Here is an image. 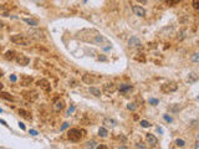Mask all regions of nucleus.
I'll return each mask as SVG.
<instances>
[{
	"label": "nucleus",
	"mask_w": 199,
	"mask_h": 149,
	"mask_svg": "<svg viewBox=\"0 0 199 149\" xmlns=\"http://www.w3.org/2000/svg\"><path fill=\"white\" fill-rule=\"evenodd\" d=\"M16 55H18V54H16L15 51L10 50V51H6V52H5L4 57H5V60H7V61H13V60H15Z\"/></svg>",
	"instance_id": "nucleus-19"
},
{
	"label": "nucleus",
	"mask_w": 199,
	"mask_h": 149,
	"mask_svg": "<svg viewBox=\"0 0 199 149\" xmlns=\"http://www.w3.org/2000/svg\"><path fill=\"white\" fill-rule=\"evenodd\" d=\"M117 90H118L122 94H127V93H129L132 90H133V87L131 85H128V83H121V85H118Z\"/></svg>",
	"instance_id": "nucleus-11"
},
{
	"label": "nucleus",
	"mask_w": 199,
	"mask_h": 149,
	"mask_svg": "<svg viewBox=\"0 0 199 149\" xmlns=\"http://www.w3.org/2000/svg\"><path fill=\"white\" fill-rule=\"evenodd\" d=\"M87 147H90V148H96V147H97V143L95 142V141H91V142L87 143Z\"/></svg>",
	"instance_id": "nucleus-29"
},
{
	"label": "nucleus",
	"mask_w": 199,
	"mask_h": 149,
	"mask_svg": "<svg viewBox=\"0 0 199 149\" xmlns=\"http://www.w3.org/2000/svg\"><path fill=\"white\" fill-rule=\"evenodd\" d=\"M36 85L39 86L41 90H44L45 92H50V91H51V85H50V82L46 80V78H41V80H39V81L36 82Z\"/></svg>",
	"instance_id": "nucleus-9"
},
{
	"label": "nucleus",
	"mask_w": 199,
	"mask_h": 149,
	"mask_svg": "<svg viewBox=\"0 0 199 149\" xmlns=\"http://www.w3.org/2000/svg\"><path fill=\"white\" fill-rule=\"evenodd\" d=\"M158 132H159V133H163V129H162V128H159V127H158Z\"/></svg>",
	"instance_id": "nucleus-44"
},
{
	"label": "nucleus",
	"mask_w": 199,
	"mask_h": 149,
	"mask_svg": "<svg viewBox=\"0 0 199 149\" xmlns=\"http://www.w3.org/2000/svg\"><path fill=\"white\" fill-rule=\"evenodd\" d=\"M30 134L31 135H37V132H36L35 129H30Z\"/></svg>",
	"instance_id": "nucleus-38"
},
{
	"label": "nucleus",
	"mask_w": 199,
	"mask_h": 149,
	"mask_svg": "<svg viewBox=\"0 0 199 149\" xmlns=\"http://www.w3.org/2000/svg\"><path fill=\"white\" fill-rule=\"evenodd\" d=\"M0 98H4V99H6V101H14L15 99L11 94H9L7 92H1V91H0Z\"/></svg>",
	"instance_id": "nucleus-20"
},
{
	"label": "nucleus",
	"mask_w": 199,
	"mask_h": 149,
	"mask_svg": "<svg viewBox=\"0 0 199 149\" xmlns=\"http://www.w3.org/2000/svg\"><path fill=\"white\" fill-rule=\"evenodd\" d=\"M52 108H54L55 112H61L65 108V101L62 98H60V97L55 98L54 99V103H52Z\"/></svg>",
	"instance_id": "nucleus-7"
},
{
	"label": "nucleus",
	"mask_w": 199,
	"mask_h": 149,
	"mask_svg": "<svg viewBox=\"0 0 199 149\" xmlns=\"http://www.w3.org/2000/svg\"><path fill=\"white\" fill-rule=\"evenodd\" d=\"M135 147H136V148H141V149H146V148H147V147H146L143 143H137Z\"/></svg>",
	"instance_id": "nucleus-32"
},
{
	"label": "nucleus",
	"mask_w": 199,
	"mask_h": 149,
	"mask_svg": "<svg viewBox=\"0 0 199 149\" xmlns=\"http://www.w3.org/2000/svg\"><path fill=\"white\" fill-rule=\"evenodd\" d=\"M22 21L26 22L28 25L32 26V28H37V25H39V21H37V20H35V19H30V17H24Z\"/></svg>",
	"instance_id": "nucleus-18"
},
{
	"label": "nucleus",
	"mask_w": 199,
	"mask_h": 149,
	"mask_svg": "<svg viewBox=\"0 0 199 149\" xmlns=\"http://www.w3.org/2000/svg\"><path fill=\"white\" fill-rule=\"evenodd\" d=\"M133 13L137 16H141V17L146 16V10L142 6H139V5H133Z\"/></svg>",
	"instance_id": "nucleus-15"
},
{
	"label": "nucleus",
	"mask_w": 199,
	"mask_h": 149,
	"mask_svg": "<svg viewBox=\"0 0 199 149\" xmlns=\"http://www.w3.org/2000/svg\"><path fill=\"white\" fill-rule=\"evenodd\" d=\"M18 113L20 114L22 118H25L26 121H31V119H32L31 113H30V112H28V111H25V109H19V111H18Z\"/></svg>",
	"instance_id": "nucleus-17"
},
{
	"label": "nucleus",
	"mask_w": 199,
	"mask_h": 149,
	"mask_svg": "<svg viewBox=\"0 0 199 149\" xmlns=\"http://www.w3.org/2000/svg\"><path fill=\"white\" fill-rule=\"evenodd\" d=\"M100 80H101V76H96V75H91V73H85L82 76V81L86 85H95Z\"/></svg>",
	"instance_id": "nucleus-4"
},
{
	"label": "nucleus",
	"mask_w": 199,
	"mask_h": 149,
	"mask_svg": "<svg viewBox=\"0 0 199 149\" xmlns=\"http://www.w3.org/2000/svg\"><path fill=\"white\" fill-rule=\"evenodd\" d=\"M163 117H164V121H165V122H168V123H171V122L173 121V119H172V118L169 117V116H168V114H164Z\"/></svg>",
	"instance_id": "nucleus-33"
},
{
	"label": "nucleus",
	"mask_w": 199,
	"mask_h": 149,
	"mask_svg": "<svg viewBox=\"0 0 199 149\" xmlns=\"http://www.w3.org/2000/svg\"><path fill=\"white\" fill-rule=\"evenodd\" d=\"M100 61H107V57L106 56H98Z\"/></svg>",
	"instance_id": "nucleus-39"
},
{
	"label": "nucleus",
	"mask_w": 199,
	"mask_h": 149,
	"mask_svg": "<svg viewBox=\"0 0 199 149\" xmlns=\"http://www.w3.org/2000/svg\"><path fill=\"white\" fill-rule=\"evenodd\" d=\"M193 7H194L195 10H198L199 9V0H193Z\"/></svg>",
	"instance_id": "nucleus-31"
},
{
	"label": "nucleus",
	"mask_w": 199,
	"mask_h": 149,
	"mask_svg": "<svg viewBox=\"0 0 199 149\" xmlns=\"http://www.w3.org/2000/svg\"><path fill=\"white\" fill-rule=\"evenodd\" d=\"M10 41L16 43V45L29 46V45L31 43V39L28 37V36H25V35H21V34H16V35H13L11 37H10Z\"/></svg>",
	"instance_id": "nucleus-3"
},
{
	"label": "nucleus",
	"mask_w": 199,
	"mask_h": 149,
	"mask_svg": "<svg viewBox=\"0 0 199 149\" xmlns=\"http://www.w3.org/2000/svg\"><path fill=\"white\" fill-rule=\"evenodd\" d=\"M34 1H36L37 4H43L44 3V0H34Z\"/></svg>",
	"instance_id": "nucleus-42"
},
{
	"label": "nucleus",
	"mask_w": 199,
	"mask_h": 149,
	"mask_svg": "<svg viewBox=\"0 0 199 149\" xmlns=\"http://www.w3.org/2000/svg\"><path fill=\"white\" fill-rule=\"evenodd\" d=\"M4 28H5V24L3 21H0V29H4Z\"/></svg>",
	"instance_id": "nucleus-41"
},
{
	"label": "nucleus",
	"mask_w": 199,
	"mask_h": 149,
	"mask_svg": "<svg viewBox=\"0 0 199 149\" xmlns=\"http://www.w3.org/2000/svg\"><path fill=\"white\" fill-rule=\"evenodd\" d=\"M194 148H199V143H198V142L195 143V145H194Z\"/></svg>",
	"instance_id": "nucleus-45"
},
{
	"label": "nucleus",
	"mask_w": 199,
	"mask_h": 149,
	"mask_svg": "<svg viewBox=\"0 0 199 149\" xmlns=\"http://www.w3.org/2000/svg\"><path fill=\"white\" fill-rule=\"evenodd\" d=\"M179 1H180V0H165V3H167L169 6H174V5H177Z\"/></svg>",
	"instance_id": "nucleus-24"
},
{
	"label": "nucleus",
	"mask_w": 199,
	"mask_h": 149,
	"mask_svg": "<svg viewBox=\"0 0 199 149\" xmlns=\"http://www.w3.org/2000/svg\"><path fill=\"white\" fill-rule=\"evenodd\" d=\"M32 77H30V76H26V75H22L21 78H20V85L21 86H30L31 83H32Z\"/></svg>",
	"instance_id": "nucleus-14"
},
{
	"label": "nucleus",
	"mask_w": 199,
	"mask_h": 149,
	"mask_svg": "<svg viewBox=\"0 0 199 149\" xmlns=\"http://www.w3.org/2000/svg\"><path fill=\"white\" fill-rule=\"evenodd\" d=\"M3 87H4V85H3V83H1V82H0V91H1V90H3Z\"/></svg>",
	"instance_id": "nucleus-46"
},
{
	"label": "nucleus",
	"mask_w": 199,
	"mask_h": 149,
	"mask_svg": "<svg viewBox=\"0 0 199 149\" xmlns=\"http://www.w3.org/2000/svg\"><path fill=\"white\" fill-rule=\"evenodd\" d=\"M15 61L18 62V65H20V66H28L29 62H30V58L28 56H25V55H22V54H19V55H16V57H15Z\"/></svg>",
	"instance_id": "nucleus-10"
},
{
	"label": "nucleus",
	"mask_w": 199,
	"mask_h": 149,
	"mask_svg": "<svg viewBox=\"0 0 199 149\" xmlns=\"http://www.w3.org/2000/svg\"><path fill=\"white\" fill-rule=\"evenodd\" d=\"M0 123H1V124H4V126H5V127H7V124H6V122L4 121V119H0Z\"/></svg>",
	"instance_id": "nucleus-40"
},
{
	"label": "nucleus",
	"mask_w": 199,
	"mask_h": 149,
	"mask_svg": "<svg viewBox=\"0 0 199 149\" xmlns=\"http://www.w3.org/2000/svg\"><path fill=\"white\" fill-rule=\"evenodd\" d=\"M178 90V85L176 82H167V83H163L161 86V91L163 93H172L176 92Z\"/></svg>",
	"instance_id": "nucleus-5"
},
{
	"label": "nucleus",
	"mask_w": 199,
	"mask_h": 149,
	"mask_svg": "<svg viewBox=\"0 0 199 149\" xmlns=\"http://www.w3.org/2000/svg\"><path fill=\"white\" fill-rule=\"evenodd\" d=\"M29 35H31V37H34L36 40H45L46 36H45V32L43 30H39V29H31L29 30Z\"/></svg>",
	"instance_id": "nucleus-6"
},
{
	"label": "nucleus",
	"mask_w": 199,
	"mask_h": 149,
	"mask_svg": "<svg viewBox=\"0 0 199 149\" xmlns=\"http://www.w3.org/2000/svg\"><path fill=\"white\" fill-rule=\"evenodd\" d=\"M107 134H108V132H107V129H106V128L101 127V128L98 129V135L101 137V138H106V137H107Z\"/></svg>",
	"instance_id": "nucleus-22"
},
{
	"label": "nucleus",
	"mask_w": 199,
	"mask_h": 149,
	"mask_svg": "<svg viewBox=\"0 0 199 149\" xmlns=\"http://www.w3.org/2000/svg\"><path fill=\"white\" fill-rule=\"evenodd\" d=\"M103 124L110 126V127H114V126L117 124V122L113 121V119H110V118H106V119H103Z\"/></svg>",
	"instance_id": "nucleus-21"
},
{
	"label": "nucleus",
	"mask_w": 199,
	"mask_h": 149,
	"mask_svg": "<svg viewBox=\"0 0 199 149\" xmlns=\"http://www.w3.org/2000/svg\"><path fill=\"white\" fill-rule=\"evenodd\" d=\"M22 97L26 99L28 102H35L37 99V97H39V94L35 91H24L22 92Z\"/></svg>",
	"instance_id": "nucleus-8"
},
{
	"label": "nucleus",
	"mask_w": 199,
	"mask_h": 149,
	"mask_svg": "<svg viewBox=\"0 0 199 149\" xmlns=\"http://www.w3.org/2000/svg\"><path fill=\"white\" fill-rule=\"evenodd\" d=\"M85 130L84 129H80V128H72L67 132V138L69 141H71L73 143H77L80 142L84 137H85Z\"/></svg>",
	"instance_id": "nucleus-2"
},
{
	"label": "nucleus",
	"mask_w": 199,
	"mask_h": 149,
	"mask_svg": "<svg viewBox=\"0 0 199 149\" xmlns=\"http://www.w3.org/2000/svg\"><path fill=\"white\" fill-rule=\"evenodd\" d=\"M146 141H147V143H148L151 147H157V144H158V139H157V137H154L153 134H147L146 135Z\"/></svg>",
	"instance_id": "nucleus-12"
},
{
	"label": "nucleus",
	"mask_w": 199,
	"mask_h": 149,
	"mask_svg": "<svg viewBox=\"0 0 199 149\" xmlns=\"http://www.w3.org/2000/svg\"><path fill=\"white\" fill-rule=\"evenodd\" d=\"M139 45H141V40L138 37H136V36H132L129 39V41H128V46L129 47H136V46H139Z\"/></svg>",
	"instance_id": "nucleus-16"
},
{
	"label": "nucleus",
	"mask_w": 199,
	"mask_h": 149,
	"mask_svg": "<svg viewBox=\"0 0 199 149\" xmlns=\"http://www.w3.org/2000/svg\"><path fill=\"white\" fill-rule=\"evenodd\" d=\"M148 102H149V104H152V106H157V104L159 103V101L157 98H149Z\"/></svg>",
	"instance_id": "nucleus-26"
},
{
	"label": "nucleus",
	"mask_w": 199,
	"mask_h": 149,
	"mask_svg": "<svg viewBox=\"0 0 199 149\" xmlns=\"http://www.w3.org/2000/svg\"><path fill=\"white\" fill-rule=\"evenodd\" d=\"M90 93H92L93 96H96V97H100V96H101V91H100L98 88H96V87H91V88H90Z\"/></svg>",
	"instance_id": "nucleus-23"
},
{
	"label": "nucleus",
	"mask_w": 199,
	"mask_h": 149,
	"mask_svg": "<svg viewBox=\"0 0 199 149\" xmlns=\"http://www.w3.org/2000/svg\"><path fill=\"white\" fill-rule=\"evenodd\" d=\"M188 80H189L190 82H195V81L198 80V76H197L195 73H190V75H189V77H188Z\"/></svg>",
	"instance_id": "nucleus-25"
},
{
	"label": "nucleus",
	"mask_w": 199,
	"mask_h": 149,
	"mask_svg": "<svg viewBox=\"0 0 199 149\" xmlns=\"http://www.w3.org/2000/svg\"><path fill=\"white\" fill-rule=\"evenodd\" d=\"M67 127H69V123H64V124H62V127L60 128V130H64V129H66Z\"/></svg>",
	"instance_id": "nucleus-37"
},
{
	"label": "nucleus",
	"mask_w": 199,
	"mask_h": 149,
	"mask_svg": "<svg viewBox=\"0 0 199 149\" xmlns=\"http://www.w3.org/2000/svg\"><path fill=\"white\" fill-rule=\"evenodd\" d=\"M16 80H18V77H16L15 75H11V76H10V81H11V82H16Z\"/></svg>",
	"instance_id": "nucleus-35"
},
{
	"label": "nucleus",
	"mask_w": 199,
	"mask_h": 149,
	"mask_svg": "<svg viewBox=\"0 0 199 149\" xmlns=\"http://www.w3.org/2000/svg\"><path fill=\"white\" fill-rule=\"evenodd\" d=\"M73 111H75V106H71L70 108H69V109H67V116H70V114H71Z\"/></svg>",
	"instance_id": "nucleus-34"
},
{
	"label": "nucleus",
	"mask_w": 199,
	"mask_h": 149,
	"mask_svg": "<svg viewBox=\"0 0 199 149\" xmlns=\"http://www.w3.org/2000/svg\"><path fill=\"white\" fill-rule=\"evenodd\" d=\"M116 90H117V86L114 85V83H105L103 85V91L106 93L112 94L113 92H116Z\"/></svg>",
	"instance_id": "nucleus-13"
},
{
	"label": "nucleus",
	"mask_w": 199,
	"mask_h": 149,
	"mask_svg": "<svg viewBox=\"0 0 199 149\" xmlns=\"http://www.w3.org/2000/svg\"><path fill=\"white\" fill-rule=\"evenodd\" d=\"M176 144H177V147H184L185 142L183 139H177V141H176Z\"/></svg>",
	"instance_id": "nucleus-27"
},
{
	"label": "nucleus",
	"mask_w": 199,
	"mask_h": 149,
	"mask_svg": "<svg viewBox=\"0 0 199 149\" xmlns=\"http://www.w3.org/2000/svg\"><path fill=\"white\" fill-rule=\"evenodd\" d=\"M139 124H141L143 128H148L149 126H151V124H149V122H147V121H141V122H139Z\"/></svg>",
	"instance_id": "nucleus-30"
},
{
	"label": "nucleus",
	"mask_w": 199,
	"mask_h": 149,
	"mask_svg": "<svg viewBox=\"0 0 199 149\" xmlns=\"http://www.w3.org/2000/svg\"><path fill=\"white\" fill-rule=\"evenodd\" d=\"M192 60H193V61H195V62H197V61H198V60H199V57H198V54H194V56L192 57Z\"/></svg>",
	"instance_id": "nucleus-36"
},
{
	"label": "nucleus",
	"mask_w": 199,
	"mask_h": 149,
	"mask_svg": "<svg viewBox=\"0 0 199 149\" xmlns=\"http://www.w3.org/2000/svg\"><path fill=\"white\" fill-rule=\"evenodd\" d=\"M1 39H3V35H0V40H1Z\"/></svg>",
	"instance_id": "nucleus-50"
},
{
	"label": "nucleus",
	"mask_w": 199,
	"mask_h": 149,
	"mask_svg": "<svg viewBox=\"0 0 199 149\" xmlns=\"http://www.w3.org/2000/svg\"><path fill=\"white\" fill-rule=\"evenodd\" d=\"M127 108L129 111H136V109H137V104H136V103H129L127 106Z\"/></svg>",
	"instance_id": "nucleus-28"
},
{
	"label": "nucleus",
	"mask_w": 199,
	"mask_h": 149,
	"mask_svg": "<svg viewBox=\"0 0 199 149\" xmlns=\"http://www.w3.org/2000/svg\"><path fill=\"white\" fill-rule=\"evenodd\" d=\"M1 50H3V47H1V46H0V52H1Z\"/></svg>",
	"instance_id": "nucleus-49"
},
{
	"label": "nucleus",
	"mask_w": 199,
	"mask_h": 149,
	"mask_svg": "<svg viewBox=\"0 0 199 149\" xmlns=\"http://www.w3.org/2000/svg\"><path fill=\"white\" fill-rule=\"evenodd\" d=\"M0 113H3V109H1V108H0Z\"/></svg>",
	"instance_id": "nucleus-48"
},
{
	"label": "nucleus",
	"mask_w": 199,
	"mask_h": 149,
	"mask_svg": "<svg viewBox=\"0 0 199 149\" xmlns=\"http://www.w3.org/2000/svg\"><path fill=\"white\" fill-rule=\"evenodd\" d=\"M19 127L21 128V129H25V126H24L22 123H19Z\"/></svg>",
	"instance_id": "nucleus-43"
},
{
	"label": "nucleus",
	"mask_w": 199,
	"mask_h": 149,
	"mask_svg": "<svg viewBox=\"0 0 199 149\" xmlns=\"http://www.w3.org/2000/svg\"><path fill=\"white\" fill-rule=\"evenodd\" d=\"M77 39H80L81 41L96 43V45H102V43L107 42L106 39L101 35L97 30H93V29H84V30L78 31Z\"/></svg>",
	"instance_id": "nucleus-1"
},
{
	"label": "nucleus",
	"mask_w": 199,
	"mask_h": 149,
	"mask_svg": "<svg viewBox=\"0 0 199 149\" xmlns=\"http://www.w3.org/2000/svg\"><path fill=\"white\" fill-rule=\"evenodd\" d=\"M0 77H3V71L0 70Z\"/></svg>",
	"instance_id": "nucleus-47"
}]
</instances>
